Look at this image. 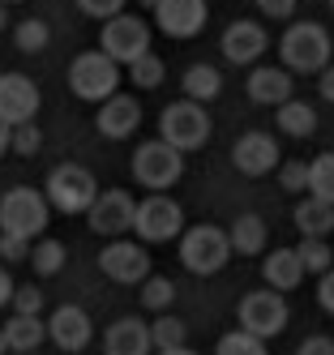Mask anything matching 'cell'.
I'll use <instances>...</instances> for the list:
<instances>
[{"instance_id":"f907efd6","label":"cell","mask_w":334,"mask_h":355,"mask_svg":"<svg viewBox=\"0 0 334 355\" xmlns=\"http://www.w3.org/2000/svg\"><path fill=\"white\" fill-rule=\"evenodd\" d=\"M0 5H22V0H0Z\"/></svg>"},{"instance_id":"ffe728a7","label":"cell","mask_w":334,"mask_h":355,"mask_svg":"<svg viewBox=\"0 0 334 355\" xmlns=\"http://www.w3.org/2000/svg\"><path fill=\"white\" fill-rule=\"evenodd\" d=\"M103 355H154V334L137 317H120L103 334Z\"/></svg>"},{"instance_id":"3957f363","label":"cell","mask_w":334,"mask_h":355,"mask_svg":"<svg viewBox=\"0 0 334 355\" xmlns=\"http://www.w3.org/2000/svg\"><path fill=\"white\" fill-rule=\"evenodd\" d=\"M51 223V201L47 193L31 189V184H17L0 197V232L5 236H22V240H35L47 232Z\"/></svg>"},{"instance_id":"9a60e30c","label":"cell","mask_w":334,"mask_h":355,"mask_svg":"<svg viewBox=\"0 0 334 355\" xmlns=\"http://www.w3.org/2000/svg\"><path fill=\"white\" fill-rule=\"evenodd\" d=\"M231 163H236V171L240 175H270L274 167H283L278 163V141L270 137V133H240L236 137V146H231Z\"/></svg>"},{"instance_id":"6da1fadb","label":"cell","mask_w":334,"mask_h":355,"mask_svg":"<svg viewBox=\"0 0 334 355\" xmlns=\"http://www.w3.org/2000/svg\"><path fill=\"white\" fill-rule=\"evenodd\" d=\"M120 69L103 47H94V52H82V56H73L69 64V90L82 98V103H108V98L120 94Z\"/></svg>"},{"instance_id":"836d02e7","label":"cell","mask_w":334,"mask_h":355,"mask_svg":"<svg viewBox=\"0 0 334 355\" xmlns=\"http://www.w3.org/2000/svg\"><path fill=\"white\" fill-rule=\"evenodd\" d=\"M163 60L159 56H154V52H146L142 60H133V64H128V82H133L137 90H154V86H163Z\"/></svg>"},{"instance_id":"7a4b0ae2","label":"cell","mask_w":334,"mask_h":355,"mask_svg":"<svg viewBox=\"0 0 334 355\" xmlns=\"http://www.w3.org/2000/svg\"><path fill=\"white\" fill-rule=\"evenodd\" d=\"M330 52H334L330 31L317 26V21H296V26H287L278 39L283 69H292V73H326Z\"/></svg>"},{"instance_id":"1f68e13d","label":"cell","mask_w":334,"mask_h":355,"mask_svg":"<svg viewBox=\"0 0 334 355\" xmlns=\"http://www.w3.org/2000/svg\"><path fill=\"white\" fill-rule=\"evenodd\" d=\"M150 334H154V351H172V347H189L185 338H189V329H185V321L180 317H159V321H150Z\"/></svg>"},{"instance_id":"b9f144b4","label":"cell","mask_w":334,"mask_h":355,"mask_svg":"<svg viewBox=\"0 0 334 355\" xmlns=\"http://www.w3.org/2000/svg\"><path fill=\"white\" fill-rule=\"evenodd\" d=\"M317 304L334 317V270H330V274H322V283H317Z\"/></svg>"},{"instance_id":"e575fe53","label":"cell","mask_w":334,"mask_h":355,"mask_svg":"<svg viewBox=\"0 0 334 355\" xmlns=\"http://www.w3.org/2000/svg\"><path fill=\"white\" fill-rule=\"evenodd\" d=\"M278 184L287 193H308V163L304 159H287L278 167Z\"/></svg>"},{"instance_id":"c3c4849f","label":"cell","mask_w":334,"mask_h":355,"mask_svg":"<svg viewBox=\"0 0 334 355\" xmlns=\"http://www.w3.org/2000/svg\"><path fill=\"white\" fill-rule=\"evenodd\" d=\"M9 351V338H5V325H0V355H5Z\"/></svg>"},{"instance_id":"44dd1931","label":"cell","mask_w":334,"mask_h":355,"mask_svg":"<svg viewBox=\"0 0 334 355\" xmlns=\"http://www.w3.org/2000/svg\"><path fill=\"white\" fill-rule=\"evenodd\" d=\"M304 261H300V252L296 248H274V252H266V261H262V278H266V287H274V291H296L300 283H304Z\"/></svg>"},{"instance_id":"4316f807","label":"cell","mask_w":334,"mask_h":355,"mask_svg":"<svg viewBox=\"0 0 334 355\" xmlns=\"http://www.w3.org/2000/svg\"><path fill=\"white\" fill-rule=\"evenodd\" d=\"M308 197H322L334 206V150H326V155L308 163Z\"/></svg>"},{"instance_id":"f546056e","label":"cell","mask_w":334,"mask_h":355,"mask_svg":"<svg viewBox=\"0 0 334 355\" xmlns=\"http://www.w3.org/2000/svg\"><path fill=\"white\" fill-rule=\"evenodd\" d=\"M47 39H51V26H47V21H39V17H26V21H17V26H13V43H17V52H26V56L43 52Z\"/></svg>"},{"instance_id":"2e32d148","label":"cell","mask_w":334,"mask_h":355,"mask_svg":"<svg viewBox=\"0 0 334 355\" xmlns=\"http://www.w3.org/2000/svg\"><path fill=\"white\" fill-rule=\"evenodd\" d=\"M154 21H159V31L172 35V39H193V35L206 31L210 9H206V0H159Z\"/></svg>"},{"instance_id":"4fadbf2b","label":"cell","mask_w":334,"mask_h":355,"mask_svg":"<svg viewBox=\"0 0 334 355\" xmlns=\"http://www.w3.org/2000/svg\"><path fill=\"white\" fill-rule=\"evenodd\" d=\"M39 86L26 73H0V120L5 124H35L39 116Z\"/></svg>"},{"instance_id":"bcb514c9","label":"cell","mask_w":334,"mask_h":355,"mask_svg":"<svg viewBox=\"0 0 334 355\" xmlns=\"http://www.w3.org/2000/svg\"><path fill=\"white\" fill-rule=\"evenodd\" d=\"M9 26V5H0V31Z\"/></svg>"},{"instance_id":"5bb4252c","label":"cell","mask_w":334,"mask_h":355,"mask_svg":"<svg viewBox=\"0 0 334 355\" xmlns=\"http://www.w3.org/2000/svg\"><path fill=\"white\" fill-rule=\"evenodd\" d=\"M47 338L69 355L86 351L94 343V321H90L86 309H77V304H60V309L51 313V321H47Z\"/></svg>"},{"instance_id":"8992f818","label":"cell","mask_w":334,"mask_h":355,"mask_svg":"<svg viewBox=\"0 0 334 355\" xmlns=\"http://www.w3.org/2000/svg\"><path fill=\"white\" fill-rule=\"evenodd\" d=\"M180 175H185V155L176 146H167L163 137L142 141L133 150V180L146 193H167L172 184H180Z\"/></svg>"},{"instance_id":"484cf974","label":"cell","mask_w":334,"mask_h":355,"mask_svg":"<svg viewBox=\"0 0 334 355\" xmlns=\"http://www.w3.org/2000/svg\"><path fill=\"white\" fill-rule=\"evenodd\" d=\"M180 86H185V98H193V103H210V98H219V90H223V78H219L215 64H193Z\"/></svg>"},{"instance_id":"5b68a950","label":"cell","mask_w":334,"mask_h":355,"mask_svg":"<svg viewBox=\"0 0 334 355\" xmlns=\"http://www.w3.org/2000/svg\"><path fill=\"white\" fill-rule=\"evenodd\" d=\"M231 236L215 223H197V227H185L180 236V261H185L189 274H219L227 261H231Z\"/></svg>"},{"instance_id":"52a82bcc","label":"cell","mask_w":334,"mask_h":355,"mask_svg":"<svg viewBox=\"0 0 334 355\" xmlns=\"http://www.w3.org/2000/svg\"><path fill=\"white\" fill-rule=\"evenodd\" d=\"M159 137L167 146H176L180 155L201 150L206 141H210V116H206V103H193V98L167 103L163 116H159Z\"/></svg>"},{"instance_id":"9c48e42d","label":"cell","mask_w":334,"mask_h":355,"mask_svg":"<svg viewBox=\"0 0 334 355\" xmlns=\"http://www.w3.org/2000/svg\"><path fill=\"white\" fill-rule=\"evenodd\" d=\"M133 232H137L142 244H167L176 236H185V210H180L167 193H150V197L137 201Z\"/></svg>"},{"instance_id":"8d00e7d4","label":"cell","mask_w":334,"mask_h":355,"mask_svg":"<svg viewBox=\"0 0 334 355\" xmlns=\"http://www.w3.org/2000/svg\"><path fill=\"white\" fill-rule=\"evenodd\" d=\"M13 313H17V317H39V313H43V291H39V287H17Z\"/></svg>"},{"instance_id":"e0dca14e","label":"cell","mask_w":334,"mask_h":355,"mask_svg":"<svg viewBox=\"0 0 334 355\" xmlns=\"http://www.w3.org/2000/svg\"><path fill=\"white\" fill-rule=\"evenodd\" d=\"M223 56L231 60V64H257L262 60V52L270 47V39H266V31H262V21H231V26L223 31Z\"/></svg>"},{"instance_id":"cb8c5ba5","label":"cell","mask_w":334,"mask_h":355,"mask_svg":"<svg viewBox=\"0 0 334 355\" xmlns=\"http://www.w3.org/2000/svg\"><path fill=\"white\" fill-rule=\"evenodd\" d=\"M274 124H278L287 137H313V133H317V112H313V103H300V98H292V103L274 107Z\"/></svg>"},{"instance_id":"f6af8a7d","label":"cell","mask_w":334,"mask_h":355,"mask_svg":"<svg viewBox=\"0 0 334 355\" xmlns=\"http://www.w3.org/2000/svg\"><path fill=\"white\" fill-rule=\"evenodd\" d=\"M9 150H13V124L0 120V155H9Z\"/></svg>"},{"instance_id":"7bdbcfd3","label":"cell","mask_w":334,"mask_h":355,"mask_svg":"<svg viewBox=\"0 0 334 355\" xmlns=\"http://www.w3.org/2000/svg\"><path fill=\"white\" fill-rule=\"evenodd\" d=\"M13 295H17V283L9 278V270L0 266V309H5V304H13Z\"/></svg>"},{"instance_id":"30bf717a","label":"cell","mask_w":334,"mask_h":355,"mask_svg":"<svg viewBox=\"0 0 334 355\" xmlns=\"http://www.w3.org/2000/svg\"><path fill=\"white\" fill-rule=\"evenodd\" d=\"M99 47L108 52L116 64H133V60H142L146 52H150V26L142 17H133V13H120V17H112V21H103V31H99Z\"/></svg>"},{"instance_id":"f1b7e54d","label":"cell","mask_w":334,"mask_h":355,"mask_svg":"<svg viewBox=\"0 0 334 355\" xmlns=\"http://www.w3.org/2000/svg\"><path fill=\"white\" fill-rule=\"evenodd\" d=\"M65 257H69L65 244L47 236V240H39V244H35L31 266H35V274H39V278H51V274H60V270H65Z\"/></svg>"},{"instance_id":"4dcf8cb0","label":"cell","mask_w":334,"mask_h":355,"mask_svg":"<svg viewBox=\"0 0 334 355\" xmlns=\"http://www.w3.org/2000/svg\"><path fill=\"white\" fill-rule=\"evenodd\" d=\"M172 300H176V283H172V278L150 274L146 283H142V309H146V313H167Z\"/></svg>"},{"instance_id":"8fae6325","label":"cell","mask_w":334,"mask_h":355,"mask_svg":"<svg viewBox=\"0 0 334 355\" xmlns=\"http://www.w3.org/2000/svg\"><path fill=\"white\" fill-rule=\"evenodd\" d=\"M99 270L103 278H112L120 287H142L150 278V252L137 240H112L99 252Z\"/></svg>"},{"instance_id":"d590c367","label":"cell","mask_w":334,"mask_h":355,"mask_svg":"<svg viewBox=\"0 0 334 355\" xmlns=\"http://www.w3.org/2000/svg\"><path fill=\"white\" fill-rule=\"evenodd\" d=\"M43 150V133H39V124H17L13 129V155H39Z\"/></svg>"},{"instance_id":"ac0fdd59","label":"cell","mask_w":334,"mask_h":355,"mask_svg":"<svg viewBox=\"0 0 334 355\" xmlns=\"http://www.w3.org/2000/svg\"><path fill=\"white\" fill-rule=\"evenodd\" d=\"M137 124H142V107H137V98H133V94H116V98H108V103H99L94 129L108 137V141L133 137V133H137Z\"/></svg>"},{"instance_id":"60d3db41","label":"cell","mask_w":334,"mask_h":355,"mask_svg":"<svg viewBox=\"0 0 334 355\" xmlns=\"http://www.w3.org/2000/svg\"><path fill=\"white\" fill-rule=\"evenodd\" d=\"M296 355H334V338H326V334H308V338L300 343Z\"/></svg>"},{"instance_id":"816d5d0a","label":"cell","mask_w":334,"mask_h":355,"mask_svg":"<svg viewBox=\"0 0 334 355\" xmlns=\"http://www.w3.org/2000/svg\"><path fill=\"white\" fill-rule=\"evenodd\" d=\"M330 13H334V0H330Z\"/></svg>"},{"instance_id":"d4e9b609","label":"cell","mask_w":334,"mask_h":355,"mask_svg":"<svg viewBox=\"0 0 334 355\" xmlns=\"http://www.w3.org/2000/svg\"><path fill=\"white\" fill-rule=\"evenodd\" d=\"M5 338H9V351H35L43 338H47V321L39 317H9L5 321Z\"/></svg>"},{"instance_id":"d6986e66","label":"cell","mask_w":334,"mask_h":355,"mask_svg":"<svg viewBox=\"0 0 334 355\" xmlns=\"http://www.w3.org/2000/svg\"><path fill=\"white\" fill-rule=\"evenodd\" d=\"M249 98L253 103H262V107H283V103H292V69H274V64H257L249 73Z\"/></svg>"},{"instance_id":"7c38bea8","label":"cell","mask_w":334,"mask_h":355,"mask_svg":"<svg viewBox=\"0 0 334 355\" xmlns=\"http://www.w3.org/2000/svg\"><path fill=\"white\" fill-rule=\"evenodd\" d=\"M86 218H90L94 236L124 240V232H133V223H137V201L128 197L124 189H108V193H99V201L90 206Z\"/></svg>"},{"instance_id":"7402d4cb","label":"cell","mask_w":334,"mask_h":355,"mask_svg":"<svg viewBox=\"0 0 334 355\" xmlns=\"http://www.w3.org/2000/svg\"><path fill=\"white\" fill-rule=\"evenodd\" d=\"M296 227H300V236H313V240H326L334 232V206L322 197H304L300 206L292 210Z\"/></svg>"},{"instance_id":"f35d334b","label":"cell","mask_w":334,"mask_h":355,"mask_svg":"<svg viewBox=\"0 0 334 355\" xmlns=\"http://www.w3.org/2000/svg\"><path fill=\"white\" fill-rule=\"evenodd\" d=\"M35 252V240H22V236H5L0 232V257L5 261H26Z\"/></svg>"},{"instance_id":"7dc6e473","label":"cell","mask_w":334,"mask_h":355,"mask_svg":"<svg viewBox=\"0 0 334 355\" xmlns=\"http://www.w3.org/2000/svg\"><path fill=\"white\" fill-rule=\"evenodd\" d=\"M159 355H193L189 347H172V351H159Z\"/></svg>"},{"instance_id":"ee69618b","label":"cell","mask_w":334,"mask_h":355,"mask_svg":"<svg viewBox=\"0 0 334 355\" xmlns=\"http://www.w3.org/2000/svg\"><path fill=\"white\" fill-rule=\"evenodd\" d=\"M317 78H322V82H317V90H322V98H326V103H334V64H330L326 73H317Z\"/></svg>"},{"instance_id":"ab89813d","label":"cell","mask_w":334,"mask_h":355,"mask_svg":"<svg viewBox=\"0 0 334 355\" xmlns=\"http://www.w3.org/2000/svg\"><path fill=\"white\" fill-rule=\"evenodd\" d=\"M257 13H266V17L283 21V17L296 13V0H257Z\"/></svg>"},{"instance_id":"681fc988","label":"cell","mask_w":334,"mask_h":355,"mask_svg":"<svg viewBox=\"0 0 334 355\" xmlns=\"http://www.w3.org/2000/svg\"><path fill=\"white\" fill-rule=\"evenodd\" d=\"M137 5H142V9H150V13H154V9H159V0H137Z\"/></svg>"},{"instance_id":"83f0119b","label":"cell","mask_w":334,"mask_h":355,"mask_svg":"<svg viewBox=\"0 0 334 355\" xmlns=\"http://www.w3.org/2000/svg\"><path fill=\"white\" fill-rule=\"evenodd\" d=\"M296 252H300V261H304V270H308V274H317V278L334 270V248H330L326 240H313V236H300Z\"/></svg>"},{"instance_id":"74e56055","label":"cell","mask_w":334,"mask_h":355,"mask_svg":"<svg viewBox=\"0 0 334 355\" xmlns=\"http://www.w3.org/2000/svg\"><path fill=\"white\" fill-rule=\"evenodd\" d=\"M77 9L86 17H94V21H112V17H120L124 0H77Z\"/></svg>"},{"instance_id":"277c9868","label":"cell","mask_w":334,"mask_h":355,"mask_svg":"<svg viewBox=\"0 0 334 355\" xmlns=\"http://www.w3.org/2000/svg\"><path fill=\"white\" fill-rule=\"evenodd\" d=\"M43 193L51 201V210H60V214H90V206L99 201V180L82 163H60L47 171Z\"/></svg>"},{"instance_id":"603a6c76","label":"cell","mask_w":334,"mask_h":355,"mask_svg":"<svg viewBox=\"0 0 334 355\" xmlns=\"http://www.w3.org/2000/svg\"><path fill=\"white\" fill-rule=\"evenodd\" d=\"M227 236H231V248H236L240 257H257V252H266V240H270L262 214H240L236 223L227 227Z\"/></svg>"},{"instance_id":"ba28073f","label":"cell","mask_w":334,"mask_h":355,"mask_svg":"<svg viewBox=\"0 0 334 355\" xmlns=\"http://www.w3.org/2000/svg\"><path fill=\"white\" fill-rule=\"evenodd\" d=\"M236 321H240V329H249L257 338H278L292 321V309H287V300H283V291L262 287V291H249L240 300Z\"/></svg>"},{"instance_id":"d6a6232c","label":"cell","mask_w":334,"mask_h":355,"mask_svg":"<svg viewBox=\"0 0 334 355\" xmlns=\"http://www.w3.org/2000/svg\"><path fill=\"white\" fill-rule=\"evenodd\" d=\"M215 355H270V351H266V338L249 334V329H231V334L219 338Z\"/></svg>"}]
</instances>
